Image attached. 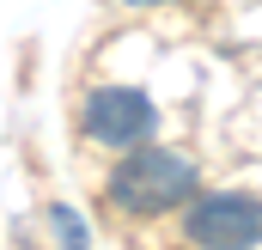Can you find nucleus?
I'll list each match as a JSON object with an SVG mask.
<instances>
[{
    "mask_svg": "<svg viewBox=\"0 0 262 250\" xmlns=\"http://www.w3.org/2000/svg\"><path fill=\"white\" fill-rule=\"evenodd\" d=\"M55 232H61L67 244H85V226H79V220H73L67 207H55Z\"/></svg>",
    "mask_w": 262,
    "mask_h": 250,
    "instance_id": "nucleus-4",
    "label": "nucleus"
},
{
    "mask_svg": "<svg viewBox=\"0 0 262 250\" xmlns=\"http://www.w3.org/2000/svg\"><path fill=\"white\" fill-rule=\"evenodd\" d=\"M183 238L207 250H250L262 244V195L250 189H213V195H189L183 207Z\"/></svg>",
    "mask_w": 262,
    "mask_h": 250,
    "instance_id": "nucleus-2",
    "label": "nucleus"
},
{
    "mask_svg": "<svg viewBox=\"0 0 262 250\" xmlns=\"http://www.w3.org/2000/svg\"><path fill=\"white\" fill-rule=\"evenodd\" d=\"M195 159L189 153H177V147H128L122 159H116V171H110V207L116 214H128V220H159V214H177V207H189V195H195Z\"/></svg>",
    "mask_w": 262,
    "mask_h": 250,
    "instance_id": "nucleus-1",
    "label": "nucleus"
},
{
    "mask_svg": "<svg viewBox=\"0 0 262 250\" xmlns=\"http://www.w3.org/2000/svg\"><path fill=\"white\" fill-rule=\"evenodd\" d=\"M122 6H171V0H122Z\"/></svg>",
    "mask_w": 262,
    "mask_h": 250,
    "instance_id": "nucleus-5",
    "label": "nucleus"
},
{
    "mask_svg": "<svg viewBox=\"0 0 262 250\" xmlns=\"http://www.w3.org/2000/svg\"><path fill=\"white\" fill-rule=\"evenodd\" d=\"M79 122H85V134H92L98 147L128 153V147H140V140L152 134L159 110H152V98H146L140 86H98V92L85 98Z\"/></svg>",
    "mask_w": 262,
    "mask_h": 250,
    "instance_id": "nucleus-3",
    "label": "nucleus"
}]
</instances>
